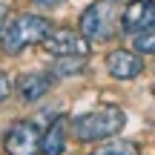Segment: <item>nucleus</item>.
Masks as SVG:
<instances>
[{"label": "nucleus", "mask_w": 155, "mask_h": 155, "mask_svg": "<svg viewBox=\"0 0 155 155\" xmlns=\"http://www.w3.org/2000/svg\"><path fill=\"white\" fill-rule=\"evenodd\" d=\"M121 12L124 0H95L81 15V35L89 43H104L112 40L121 29Z\"/></svg>", "instance_id": "obj_1"}, {"label": "nucleus", "mask_w": 155, "mask_h": 155, "mask_svg": "<svg viewBox=\"0 0 155 155\" xmlns=\"http://www.w3.org/2000/svg\"><path fill=\"white\" fill-rule=\"evenodd\" d=\"M124 124H127V115L118 106H101V109H89L78 115L72 121V132L78 141H106L121 132Z\"/></svg>", "instance_id": "obj_2"}, {"label": "nucleus", "mask_w": 155, "mask_h": 155, "mask_svg": "<svg viewBox=\"0 0 155 155\" xmlns=\"http://www.w3.org/2000/svg\"><path fill=\"white\" fill-rule=\"evenodd\" d=\"M49 20L40 15H17L6 23L3 35H0V46H3L6 55H20L26 46L40 43L49 32Z\"/></svg>", "instance_id": "obj_3"}, {"label": "nucleus", "mask_w": 155, "mask_h": 155, "mask_svg": "<svg viewBox=\"0 0 155 155\" xmlns=\"http://www.w3.org/2000/svg\"><path fill=\"white\" fill-rule=\"evenodd\" d=\"M40 43L55 58H89V40L72 29H49Z\"/></svg>", "instance_id": "obj_4"}, {"label": "nucleus", "mask_w": 155, "mask_h": 155, "mask_svg": "<svg viewBox=\"0 0 155 155\" xmlns=\"http://www.w3.org/2000/svg\"><path fill=\"white\" fill-rule=\"evenodd\" d=\"M6 155H40V129L32 121H17L6 132Z\"/></svg>", "instance_id": "obj_5"}, {"label": "nucleus", "mask_w": 155, "mask_h": 155, "mask_svg": "<svg viewBox=\"0 0 155 155\" xmlns=\"http://www.w3.org/2000/svg\"><path fill=\"white\" fill-rule=\"evenodd\" d=\"M121 29L127 35H141L155 29V0H129L121 12Z\"/></svg>", "instance_id": "obj_6"}, {"label": "nucleus", "mask_w": 155, "mask_h": 155, "mask_svg": "<svg viewBox=\"0 0 155 155\" xmlns=\"http://www.w3.org/2000/svg\"><path fill=\"white\" fill-rule=\"evenodd\" d=\"M106 69H109V75L118 78V81H132V78H138L144 72V61H141V55H135V52L115 49V52L106 55Z\"/></svg>", "instance_id": "obj_7"}, {"label": "nucleus", "mask_w": 155, "mask_h": 155, "mask_svg": "<svg viewBox=\"0 0 155 155\" xmlns=\"http://www.w3.org/2000/svg\"><path fill=\"white\" fill-rule=\"evenodd\" d=\"M15 89H17V95H20L23 101H38V98H43V95L52 89V75H43V72H23L20 78H17Z\"/></svg>", "instance_id": "obj_8"}, {"label": "nucleus", "mask_w": 155, "mask_h": 155, "mask_svg": "<svg viewBox=\"0 0 155 155\" xmlns=\"http://www.w3.org/2000/svg\"><path fill=\"white\" fill-rule=\"evenodd\" d=\"M66 150V118H55L43 135H40V152L43 155H61Z\"/></svg>", "instance_id": "obj_9"}, {"label": "nucleus", "mask_w": 155, "mask_h": 155, "mask_svg": "<svg viewBox=\"0 0 155 155\" xmlns=\"http://www.w3.org/2000/svg\"><path fill=\"white\" fill-rule=\"evenodd\" d=\"M89 155H141V150L132 144V141L112 138V141H106V144H101L98 150H92Z\"/></svg>", "instance_id": "obj_10"}, {"label": "nucleus", "mask_w": 155, "mask_h": 155, "mask_svg": "<svg viewBox=\"0 0 155 155\" xmlns=\"http://www.w3.org/2000/svg\"><path fill=\"white\" fill-rule=\"evenodd\" d=\"M86 69V58H58V75H81Z\"/></svg>", "instance_id": "obj_11"}, {"label": "nucleus", "mask_w": 155, "mask_h": 155, "mask_svg": "<svg viewBox=\"0 0 155 155\" xmlns=\"http://www.w3.org/2000/svg\"><path fill=\"white\" fill-rule=\"evenodd\" d=\"M132 38H135V52L138 55H155V29L132 35Z\"/></svg>", "instance_id": "obj_12"}, {"label": "nucleus", "mask_w": 155, "mask_h": 155, "mask_svg": "<svg viewBox=\"0 0 155 155\" xmlns=\"http://www.w3.org/2000/svg\"><path fill=\"white\" fill-rule=\"evenodd\" d=\"M9 95H12V81H9V75L0 72V104H3Z\"/></svg>", "instance_id": "obj_13"}, {"label": "nucleus", "mask_w": 155, "mask_h": 155, "mask_svg": "<svg viewBox=\"0 0 155 155\" xmlns=\"http://www.w3.org/2000/svg\"><path fill=\"white\" fill-rule=\"evenodd\" d=\"M38 9H58L61 3H66V0H32Z\"/></svg>", "instance_id": "obj_14"}]
</instances>
